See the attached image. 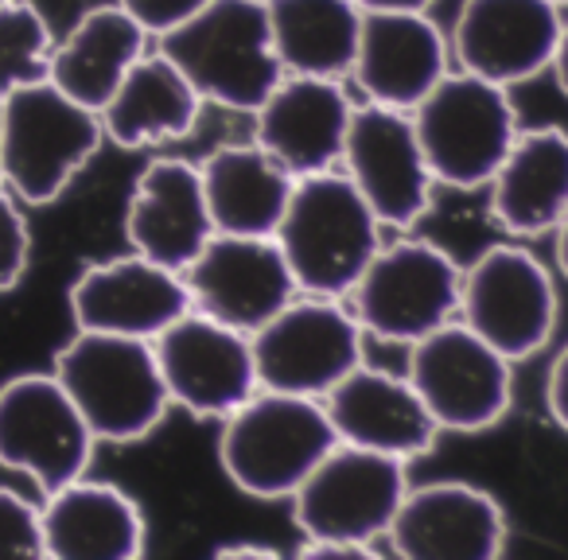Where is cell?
Returning a JSON list of instances; mask_svg holds the SVG:
<instances>
[{"mask_svg":"<svg viewBox=\"0 0 568 560\" xmlns=\"http://www.w3.org/2000/svg\"><path fill=\"white\" fill-rule=\"evenodd\" d=\"M0 557H43L40 506L0 487Z\"/></svg>","mask_w":568,"mask_h":560,"instance_id":"cell-30","label":"cell"},{"mask_svg":"<svg viewBox=\"0 0 568 560\" xmlns=\"http://www.w3.org/2000/svg\"><path fill=\"white\" fill-rule=\"evenodd\" d=\"M214 234H276L296 175L257 141L222 144L199 164Z\"/></svg>","mask_w":568,"mask_h":560,"instance_id":"cell-27","label":"cell"},{"mask_svg":"<svg viewBox=\"0 0 568 560\" xmlns=\"http://www.w3.org/2000/svg\"><path fill=\"white\" fill-rule=\"evenodd\" d=\"M498 230L518 242L552 234L568 214V133L557 125L518 129L510 152L487 183Z\"/></svg>","mask_w":568,"mask_h":560,"instance_id":"cell-23","label":"cell"},{"mask_svg":"<svg viewBox=\"0 0 568 560\" xmlns=\"http://www.w3.org/2000/svg\"><path fill=\"white\" fill-rule=\"evenodd\" d=\"M214 557L219 560H273L276 549L273 544H261V541H230V544H219Z\"/></svg>","mask_w":568,"mask_h":560,"instance_id":"cell-34","label":"cell"},{"mask_svg":"<svg viewBox=\"0 0 568 560\" xmlns=\"http://www.w3.org/2000/svg\"><path fill=\"white\" fill-rule=\"evenodd\" d=\"M191 312V293L183 273L129 250L121 257L82 268L71 285L74 332L156 339L160 332Z\"/></svg>","mask_w":568,"mask_h":560,"instance_id":"cell-17","label":"cell"},{"mask_svg":"<svg viewBox=\"0 0 568 560\" xmlns=\"http://www.w3.org/2000/svg\"><path fill=\"white\" fill-rule=\"evenodd\" d=\"M94 444L55 374H17L0 386V467L28 475L43 495L82 479Z\"/></svg>","mask_w":568,"mask_h":560,"instance_id":"cell-12","label":"cell"},{"mask_svg":"<svg viewBox=\"0 0 568 560\" xmlns=\"http://www.w3.org/2000/svg\"><path fill=\"white\" fill-rule=\"evenodd\" d=\"M118 4L144 28V32L160 40L164 32L180 28L187 17H195L206 0H118Z\"/></svg>","mask_w":568,"mask_h":560,"instance_id":"cell-32","label":"cell"},{"mask_svg":"<svg viewBox=\"0 0 568 560\" xmlns=\"http://www.w3.org/2000/svg\"><path fill=\"white\" fill-rule=\"evenodd\" d=\"M351 118H355V102H351L343 79L284 74L253 113L257 121L253 141L268 156L281 160L296 180H304V175L339 167Z\"/></svg>","mask_w":568,"mask_h":560,"instance_id":"cell-19","label":"cell"},{"mask_svg":"<svg viewBox=\"0 0 568 560\" xmlns=\"http://www.w3.org/2000/svg\"><path fill=\"white\" fill-rule=\"evenodd\" d=\"M382 230L386 226L347 175L320 172L296 180L273 237L281 242L301 293L343 301L378 253Z\"/></svg>","mask_w":568,"mask_h":560,"instance_id":"cell-4","label":"cell"},{"mask_svg":"<svg viewBox=\"0 0 568 560\" xmlns=\"http://www.w3.org/2000/svg\"><path fill=\"white\" fill-rule=\"evenodd\" d=\"M211 237L214 222L206 211L199 164L180 156L149 160L144 172L136 175L125 206L129 250L183 273Z\"/></svg>","mask_w":568,"mask_h":560,"instance_id":"cell-22","label":"cell"},{"mask_svg":"<svg viewBox=\"0 0 568 560\" xmlns=\"http://www.w3.org/2000/svg\"><path fill=\"white\" fill-rule=\"evenodd\" d=\"M324 409L343 444L397 456L405 464L428 456L444 436L405 374L374 370L366 363L324 397Z\"/></svg>","mask_w":568,"mask_h":560,"instance_id":"cell-21","label":"cell"},{"mask_svg":"<svg viewBox=\"0 0 568 560\" xmlns=\"http://www.w3.org/2000/svg\"><path fill=\"white\" fill-rule=\"evenodd\" d=\"M552 79H557V86H560V94L568 98V20H565V28H560V43H557V55H552Z\"/></svg>","mask_w":568,"mask_h":560,"instance_id":"cell-36","label":"cell"},{"mask_svg":"<svg viewBox=\"0 0 568 560\" xmlns=\"http://www.w3.org/2000/svg\"><path fill=\"white\" fill-rule=\"evenodd\" d=\"M265 17L284 74H351L363 32V9L355 0H265Z\"/></svg>","mask_w":568,"mask_h":560,"instance_id":"cell-28","label":"cell"},{"mask_svg":"<svg viewBox=\"0 0 568 560\" xmlns=\"http://www.w3.org/2000/svg\"><path fill=\"white\" fill-rule=\"evenodd\" d=\"M51 28L28 0H9L0 4V98L28 82L48 79L51 63Z\"/></svg>","mask_w":568,"mask_h":560,"instance_id":"cell-29","label":"cell"},{"mask_svg":"<svg viewBox=\"0 0 568 560\" xmlns=\"http://www.w3.org/2000/svg\"><path fill=\"white\" fill-rule=\"evenodd\" d=\"M409 118L436 183L452 191L487 187L518 136L510 90L459 67L413 105Z\"/></svg>","mask_w":568,"mask_h":560,"instance_id":"cell-7","label":"cell"},{"mask_svg":"<svg viewBox=\"0 0 568 560\" xmlns=\"http://www.w3.org/2000/svg\"><path fill=\"white\" fill-rule=\"evenodd\" d=\"M557 4H560V9H568V0H557Z\"/></svg>","mask_w":568,"mask_h":560,"instance_id":"cell-39","label":"cell"},{"mask_svg":"<svg viewBox=\"0 0 568 560\" xmlns=\"http://www.w3.org/2000/svg\"><path fill=\"white\" fill-rule=\"evenodd\" d=\"M253 339L261 389L324 401L355 366L366 363V332L335 296L301 293L261 324Z\"/></svg>","mask_w":568,"mask_h":560,"instance_id":"cell-10","label":"cell"},{"mask_svg":"<svg viewBox=\"0 0 568 560\" xmlns=\"http://www.w3.org/2000/svg\"><path fill=\"white\" fill-rule=\"evenodd\" d=\"M28 253H32L28 218L20 214L17 195H9V187H0V293L20 285V276L28 268Z\"/></svg>","mask_w":568,"mask_h":560,"instance_id":"cell-31","label":"cell"},{"mask_svg":"<svg viewBox=\"0 0 568 560\" xmlns=\"http://www.w3.org/2000/svg\"><path fill=\"white\" fill-rule=\"evenodd\" d=\"M0 4H9V0H0Z\"/></svg>","mask_w":568,"mask_h":560,"instance_id":"cell-40","label":"cell"},{"mask_svg":"<svg viewBox=\"0 0 568 560\" xmlns=\"http://www.w3.org/2000/svg\"><path fill=\"white\" fill-rule=\"evenodd\" d=\"M160 51L187 74L203 102L234 113H257L284 79L265 0H206L195 17L160 35Z\"/></svg>","mask_w":568,"mask_h":560,"instance_id":"cell-3","label":"cell"},{"mask_svg":"<svg viewBox=\"0 0 568 560\" xmlns=\"http://www.w3.org/2000/svg\"><path fill=\"white\" fill-rule=\"evenodd\" d=\"M43 557L133 560L144 552V513L129 490L98 479H74L40 506Z\"/></svg>","mask_w":568,"mask_h":560,"instance_id":"cell-24","label":"cell"},{"mask_svg":"<svg viewBox=\"0 0 568 560\" xmlns=\"http://www.w3.org/2000/svg\"><path fill=\"white\" fill-rule=\"evenodd\" d=\"M94 440L136 444L164 425L172 397L149 339L74 332L51 366Z\"/></svg>","mask_w":568,"mask_h":560,"instance_id":"cell-5","label":"cell"},{"mask_svg":"<svg viewBox=\"0 0 568 560\" xmlns=\"http://www.w3.org/2000/svg\"><path fill=\"white\" fill-rule=\"evenodd\" d=\"M219 425L222 475L261 502L293 498L312 467L339 444L324 401L281 389H257Z\"/></svg>","mask_w":568,"mask_h":560,"instance_id":"cell-2","label":"cell"},{"mask_svg":"<svg viewBox=\"0 0 568 560\" xmlns=\"http://www.w3.org/2000/svg\"><path fill=\"white\" fill-rule=\"evenodd\" d=\"M363 12H428L433 0H355Z\"/></svg>","mask_w":568,"mask_h":560,"instance_id":"cell-35","label":"cell"},{"mask_svg":"<svg viewBox=\"0 0 568 560\" xmlns=\"http://www.w3.org/2000/svg\"><path fill=\"white\" fill-rule=\"evenodd\" d=\"M405 378L440 432H487L514 405V363L459 319L413 343Z\"/></svg>","mask_w":568,"mask_h":560,"instance_id":"cell-11","label":"cell"},{"mask_svg":"<svg viewBox=\"0 0 568 560\" xmlns=\"http://www.w3.org/2000/svg\"><path fill=\"white\" fill-rule=\"evenodd\" d=\"M172 405L199 420H226L261 389L253 339L191 308L152 339Z\"/></svg>","mask_w":568,"mask_h":560,"instance_id":"cell-13","label":"cell"},{"mask_svg":"<svg viewBox=\"0 0 568 560\" xmlns=\"http://www.w3.org/2000/svg\"><path fill=\"white\" fill-rule=\"evenodd\" d=\"M448 35L428 12H363L351 74L366 102L409 113L452 71Z\"/></svg>","mask_w":568,"mask_h":560,"instance_id":"cell-20","label":"cell"},{"mask_svg":"<svg viewBox=\"0 0 568 560\" xmlns=\"http://www.w3.org/2000/svg\"><path fill=\"white\" fill-rule=\"evenodd\" d=\"M203 105L199 90L164 51H144L98 118H102L105 141L129 152H144L187 141Z\"/></svg>","mask_w":568,"mask_h":560,"instance_id":"cell-25","label":"cell"},{"mask_svg":"<svg viewBox=\"0 0 568 560\" xmlns=\"http://www.w3.org/2000/svg\"><path fill=\"white\" fill-rule=\"evenodd\" d=\"M0 129H4V98H0ZM0 187H4V180H0Z\"/></svg>","mask_w":568,"mask_h":560,"instance_id":"cell-38","label":"cell"},{"mask_svg":"<svg viewBox=\"0 0 568 560\" xmlns=\"http://www.w3.org/2000/svg\"><path fill=\"white\" fill-rule=\"evenodd\" d=\"M552 253H557L560 276L568 281V214H565V222H560V226L552 230Z\"/></svg>","mask_w":568,"mask_h":560,"instance_id":"cell-37","label":"cell"},{"mask_svg":"<svg viewBox=\"0 0 568 560\" xmlns=\"http://www.w3.org/2000/svg\"><path fill=\"white\" fill-rule=\"evenodd\" d=\"M464 268L448 250L420 237L378 245L351 288V312L371 339L413 347L436 327L459 319Z\"/></svg>","mask_w":568,"mask_h":560,"instance_id":"cell-8","label":"cell"},{"mask_svg":"<svg viewBox=\"0 0 568 560\" xmlns=\"http://www.w3.org/2000/svg\"><path fill=\"white\" fill-rule=\"evenodd\" d=\"M386 537L409 560H495L506 544V513L475 482L433 479L405 490Z\"/></svg>","mask_w":568,"mask_h":560,"instance_id":"cell-18","label":"cell"},{"mask_svg":"<svg viewBox=\"0 0 568 560\" xmlns=\"http://www.w3.org/2000/svg\"><path fill=\"white\" fill-rule=\"evenodd\" d=\"M102 118L67 98L51 79L4 94L0 180L20 203L48 206L98 156Z\"/></svg>","mask_w":568,"mask_h":560,"instance_id":"cell-6","label":"cell"},{"mask_svg":"<svg viewBox=\"0 0 568 560\" xmlns=\"http://www.w3.org/2000/svg\"><path fill=\"white\" fill-rule=\"evenodd\" d=\"M409 490V464L355 444H335L296 487L293 518L301 526V557H374V541L389 533Z\"/></svg>","mask_w":568,"mask_h":560,"instance_id":"cell-1","label":"cell"},{"mask_svg":"<svg viewBox=\"0 0 568 560\" xmlns=\"http://www.w3.org/2000/svg\"><path fill=\"white\" fill-rule=\"evenodd\" d=\"M149 40L152 35L121 9L118 0L113 4H98V9L82 12L79 24L67 32L63 43L51 48L48 79L67 98L102 113V105L121 86V79L149 51Z\"/></svg>","mask_w":568,"mask_h":560,"instance_id":"cell-26","label":"cell"},{"mask_svg":"<svg viewBox=\"0 0 568 560\" xmlns=\"http://www.w3.org/2000/svg\"><path fill=\"white\" fill-rule=\"evenodd\" d=\"M560 28L557 0H464L448 32L452 63L514 90L549 71Z\"/></svg>","mask_w":568,"mask_h":560,"instance_id":"cell-16","label":"cell"},{"mask_svg":"<svg viewBox=\"0 0 568 560\" xmlns=\"http://www.w3.org/2000/svg\"><path fill=\"white\" fill-rule=\"evenodd\" d=\"M545 409H549L552 425L568 436V343L552 355L549 374H545Z\"/></svg>","mask_w":568,"mask_h":560,"instance_id":"cell-33","label":"cell"},{"mask_svg":"<svg viewBox=\"0 0 568 560\" xmlns=\"http://www.w3.org/2000/svg\"><path fill=\"white\" fill-rule=\"evenodd\" d=\"M560 301L552 273L521 242H498L464 268L459 324L487 339L514 366L534 358L552 339Z\"/></svg>","mask_w":568,"mask_h":560,"instance_id":"cell-9","label":"cell"},{"mask_svg":"<svg viewBox=\"0 0 568 560\" xmlns=\"http://www.w3.org/2000/svg\"><path fill=\"white\" fill-rule=\"evenodd\" d=\"M191 308L253 335L301 296L288 257L273 234H214L183 268Z\"/></svg>","mask_w":568,"mask_h":560,"instance_id":"cell-15","label":"cell"},{"mask_svg":"<svg viewBox=\"0 0 568 560\" xmlns=\"http://www.w3.org/2000/svg\"><path fill=\"white\" fill-rule=\"evenodd\" d=\"M339 167L389 230L417 226L433 211V195L440 187L409 113L374 102L355 105Z\"/></svg>","mask_w":568,"mask_h":560,"instance_id":"cell-14","label":"cell"}]
</instances>
